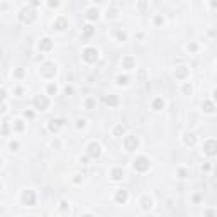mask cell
Masks as SVG:
<instances>
[{
	"mask_svg": "<svg viewBox=\"0 0 217 217\" xmlns=\"http://www.w3.org/2000/svg\"><path fill=\"white\" fill-rule=\"evenodd\" d=\"M38 19V12H36V9L34 7H24L22 10H20V14H19V20L22 24H32L34 20Z\"/></svg>",
	"mask_w": 217,
	"mask_h": 217,
	"instance_id": "cell-1",
	"label": "cell"
},
{
	"mask_svg": "<svg viewBox=\"0 0 217 217\" xmlns=\"http://www.w3.org/2000/svg\"><path fill=\"white\" fill-rule=\"evenodd\" d=\"M132 168H134L136 171H139V173H146L148 170H149V160H148L146 156L136 158V160L132 161Z\"/></svg>",
	"mask_w": 217,
	"mask_h": 217,
	"instance_id": "cell-2",
	"label": "cell"
},
{
	"mask_svg": "<svg viewBox=\"0 0 217 217\" xmlns=\"http://www.w3.org/2000/svg\"><path fill=\"white\" fill-rule=\"evenodd\" d=\"M82 58H83V61H85V63L92 64V63H95V61L99 60V51H97L95 48H92V46H88V48L83 49Z\"/></svg>",
	"mask_w": 217,
	"mask_h": 217,
	"instance_id": "cell-3",
	"label": "cell"
},
{
	"mask_svg": "<svg viewBox=\"0 0 217 217\" xmlns=\"http://www.w3.org/2000/svg\"><path fill=\"white\" fill-rule=\"evenodd\" d=\"M32 105H34L36 110H46V108L49 107L48 95H36L34 100H32Z\"/></svg>",
	"mask_w": 217,
	"mask_h": 217,
	"instance_id": "cell-4",
	"label": "cell"
},
{
	"mask_svg": "<svg viewBox=\"0 0 217 217\" xmlns=\"http://www.w3.org/2000/svg\"><path fill=\"white\" fill-rule=\"evenodd\" d=\"M137 146H139V139L136 136H126L124 137V149L126 151L132 153V151L137 149Z\"/></svg>",
	"mask_w": 217,
	"mask_h": 217,
	"instance_id": "cell-5",
	"label": "cell"
},
{
	"mask_svg": "<svg viewBox=\"0 0 217 217\" xmlns=\"http://www.w3.org/2000/svg\"><path fill=\"white\" fill-rule=\"evenodd\" d=\"M86 154H88V158H100V154H102V146L93 141V143H90L88 146H86Z\"/></svg>",
	"mask_w": 217,
	"mask_h": 217,
	"instance_id": "cell-6",
	"label": "cell"
},
{
	"mask_svg": "<svg viewBox=\"0 0 217 217\" xmlns=\"http://www.w3.org/2000/svg\"><path fill=\"white\" fill-rule=\"evenodd\" d=\"M41 75L44 78H53L54 75H56V66H54V63H44L41 66Z\"/></svg>",
	"mask_w": 217,
	"mask_h": 217,
	"instance_id": "cell-7",
	"label": "cell"
},
{
	"mask_svg": "<svg viewBox=\"0 0 217 217\" xmlns=\"http://www.w3.org/2000/svg\"><path fill=\"white\" fill-rule=\"evenodd\" d=\"M20 200H22L24 205H34L36 204V193H34V190H24Z\"/></svg>",
	"mask_w": 217,
	"mask_h": 217,
	"instance_id": "cell-8",
	"label": "cell"
},
{
	"mask_svg": "<svg viewBox=\"0 0 217 217\" xmlns=\"http://www.w3.org/2000/svg\"><path fill=\"white\" fill-rule=\"evenodd\" d=\"M217 143L214 139H209L207 143L204 144V153L205 154H209V156H215V153H217Z\"/></svg>",
	"mask_w": 217,
	"mask_h": 217,
	"instance_id": "cell-9",
	"label": "cell"
},
{
	"mask_svg": "<svg viewBox=\"0 0 217 217\" xmlns=\"http://www.w3.org/2000/svg\"><path fill=\"white\" fill-rule=\"evenodd\" d=\"M63 126H64V119H51L49 124H48V129L51 132H58Z\"/></svg>",
	"mask_w": 217,
	"mask_h": 217,
	"instance_id": "cell-10",
	"label": "cell"
},
{
	"mask_svg": "<svg viewBox=\"0 0 217 217\" xmlns=\"http://www.w3.org/2000/svg\"><path fill=\"white\" fill-rule=\"evenodd\" d=\"M53 49V41L49 38H44V39H41V42H39V51H42V53H48V51H51Z\"/></svg>",
	"mask_w": 217,
	"mask_h": 217,
	"instance_id": "cell-11",
	"label": "cell"
},
{
	"mask_svg": "<svg viewBox=\"0 0 217 217\" xmlns=\"http://www.w3.org/2000/svg\"><path fill=\"white\" fill-rule=\"evenodd\" d=\"M122 68H126V70H132V68H136V60L132 56H124L122 58Z\"/></svg>",
	"mask_w": 217,
	"mask_h": 217,
	"instance_id": "cell-12",
	"label": "cell"
},
{
	"mask_svg": "<svg viewBox=\"0 0 217 217\" xmlns=\"http://www.w3.org/2000/svg\"><path fill=\"white\" fill-rule=\"evenodd\" d=\"M127 190H117L115 192V202H117V204H126V202H127Z\"/></svg>",
	"mask_w": 217,
	"mask_h": 217,
	"instance_id": "cell-13",
	"label": "cell"
},
{
	"mask_svg": "<svg viewBox=\"0 0 217 217\" xmlns=\"http://www.w3.org/2000/svg\"><path fill=\"white\" fill-rule=\"evenodd\" d=\"M53 27L56 29V31H64V29L68 27V20H66V19H63V17H60V19L54 20Z\"/></svg>",
	"mask_w": 217,
	"mask_h": 217,
	"instance_id": "cell-14",
	"label": "cell"
},
{
	"mask_svg": "<svg viewBox=\"0 0 217 217\" xmlns=\"http://www.w3.org/2000/svg\"><path fill=\"white\" fill-rule=\"evenodd\" d=\"M187 75H188V68H187V66H178V68H176L175 77L178 78V80H185Z\"/></svg>",
	"mask_w": 217,
	"mask_h": 217,
	"instance_id": "cell-15",
	"label": "cell"
},
{
	"mask_svg": "<svg viewBox=\"0 0 217 217\" xmlns=\"http://www.w3.org/2000/svg\"><path fill=\"white\" fill-rule=\"evenodd\" d=\"M110 178L115 180V182L122 180V178H124V170H122V168H114V170L110 171Z\"/></svg>",
	"mask_w": 217,
	"mask_h": 217,
	"instance_id": "cell-16",
	"label": "cell"
},
{
	"mask_svg": "<svg viewBox=\"0 0 217 217\" xmlns=\"http://www.w3.org/2000/svg\"><path fill=\"white\" fill-rule=\"evenodd\" d=\"M141 207H143V210H149V209L153 207V200H151V197L144 195V197L141 198Z\"/></svg>",
	"mask_w": 217,
	"mask_h": 217,
	"instance_id": "cell-17",
	"label": "cell"
},
{
	"mask_svg": "<svg viewBox=\"0 0 217 217\" xmlns=\"http://www.w3.org/2000/svg\"><path fill=\"white\" fill-rule=\"evenodd\" d=\"M183 143H185V146H193L197 143V137H195V134H192V132H187L183 136Z\"/></svg>",
	"mask_w": 217,
	"mask_h": 217,
	"instance_id": "cell-18",
	"label": "cell"
},
{
	"mask_svg": "<svg viewBox=\"0 0 217 217\" xmlns=\"http://www.w3.org/2000/svg\"><path fill=\"white\" fill-rule=\"evenodd\" d=\"M153 110H156V112H160V110H163V108H165V100L163 99H154L153 100Z\"/></svg>",
	"mask_w": 217,
	"mask_h": 217,
	"instance_id": "cell-19",
	"label": "cell"
},
{
	"mask_svg": "<svg viewBox=\"0 0 217 217\" xmlns=\"http://www.w3.org/2000/svg\"><path fill=\"white\" fill-rule=\"evenodd\" d=\"M99 9H95V7H93V9H88V12H86V19L88 20H97L99 19Z\"/></svg>",
	"mask_w": 217,
	"mask_h": 217,
	"instance_id": "cell-20",
	"label": "cell"
},
{
	"mask_svg": "<svg viewBox=\"0 0 217 217\" xmlns=\"http://www.w3.org/2000/svg\"><path fill=\"white\" fill-rule=\"evenodd\" d=\"M204 110L207 112V114H214V112H215V105H214V102H210V100L204 102Z\"/></svg>",
	"mask_w": 217,
	"mask_h": 217,
	"instance_id": "cell-21",
	"label": "cell"
},
{
	"mask_svg": "<svg viewBox=\"0 0 217 217\" xmlns=\"http://www.w3.org/2000/svg\"><path fill=\"white\" fill-rule=\"evenodd\" d=\"M93 34H95V27H93V26H90V24H88V26L83 27V36H85V38H92Z\"/></svg>",
	"mask_w": 217,
	"mask_h": 217,
	"instance_id": "cell-22",
	"label": "cell"
},
{
	"mask_svg": "<svg viewBox=\"0 0 217 217\" xmlns=\"http://www.w3.org/2000/svg\"><path fill=\"white\" fill-rule=\"evenodd\" d=\"M105 104H107L108 107H115V105L119 104V99H117L115 95H108L107 99H105Z\"/></svg>",
	"mask_w": 217,
	"mask_h": 217,
	"instance_id": "cell-23",
	"label": "cell"
},
{
	"mask_svg": "<svg viewBox=\"0 0 217 217\" xmlns=\"http://www.w3.org/2000/svg\"><path fill=\"white\" fill-rule=\"evenodd\" d=\"M124 132H126V127H124V126H122V124H119V126H115V127H114V131H112V134H114V136H122V134H124Z\"/></svg>",
	"mask_w": 217,
	"mask_h": 217,
	"instance_id": "cell-24",
	"label": "cell"
},
{
	"mask_svg": "<svg viewBox=\"0 0 217 217\" xmlns=\"http://www.w3.org/2000/svg\"><path fill=\"white\" fill-rule=\"evenodd\" d=\"M114 34H115V38H117V41H126V39H127V34H126L124 31H121V29H115Z\"/></svg>",
	"mask_w": 217,
	"mask_h": 217,
	"instance_id": "cell-25",
	"label": "cell"
},
{
	"mask_svg": "<svg viewBox=\"0 0 217 217\" xmlns=\"http://www.w3.org/2000/svg\"><path fill=\"white\" fill-rule=\"evenodd\" d=\"M46 90H48V95H56V93H58V86L54 85V83H49Z\"/></svg>",
	"mask_w": 217,
	"mask_h": 217,
	"instance_id": "cell-26",
	"label": "cell"
},
{
	"mask_svg": "<svg viewBox=\"0 0 217 217\" xmlns=\"http://www.w3.org/2000/svg\"><path fill=\"white\" fill-rule=\"evenodd\" d=\"M117 9H110V10H107V19H117Z\"/></svg>",
	"mask_w": 217,
	"mask_h": 217,
	"instance_id": "cell-27",
	"label": "cell"
},
{
	"mask_svg": "<svg viewBox=\"0 0 217 217\" xmlns=\"http://www.w3.org/2000/svg\"><path fill=\"white\" fill-rule=\"evenodd\" d=\"M14 129H16V131H24V122L20 121V119H17V121L14 122Z\"/></svg>",
	"mask_w": 217,
	"mask_h": 217,
	"instance_id": "cell-28",
	"label": "cell"
},
{
	"mask_svg": "<svg viewBox=\"0 0 217 217\" xmlns=\"http://www.w3.org/2000/svg\"><path fill=\"white\" fill-rule=\"evenodd\" d=\"M60 209H61V214H64V212H68V210H70V207H68V202L66 200H61L60 202Z\"/></svg>",
	"mask_w": 217,
	"mask_h": 217,
	"instance_id": "cell-29",
	"label": "cell"
},
{
	"mask_svg": "<svg viewBox=\"0 0 217 217\" xmlns=\"http://www.w3.org/2000/svg\"><path fill=\"white\" fill-rule=\"evenodd\" d=\"M0 132H2V134L3 136H7V134H9V121H5V122H3V124H2V131H0Z\"/></svg>",
	"mask_w": 217,
	"mask_h": 217,
	"instance_id": "cell-30",
	"label": "cell"
},
{
	"mask_svg": "<svg viewBox=\"0 0 217 217\" xmlns=\"http://www.w3.org/2000/svg\"><path fill=\"white\" fill-rule=\"evenodd\" d=\"M127 82H129V78L126 77V75H124V77H122V75H121V77H117V83H119V85H127Z\"/></svg>",
	"mask_w": 217,
	"mask_h": 217,
	"instance_id": "cell-31",
	"label": "cell"
},
{
	"mask_svg": "<svg viewBox=\"0 0 217 217\" xmlns=\"http://www.w3.org/2000/svg\"><path fill=\"white\" fill-rule=\"evenodd\" d=\"M176 173H178V178H187V176H188V171H187L185 168H180Z\"/></svg>",
	"mask_w": 217,
	"mask_h": 217,
	"instance_id": "cell-32",
	"label": "cell"
},
{
	"mask_svg": "<svg viewBox=\"0 0 217 217\" xmlns=\"http://www.w3.org/2000/svg\"><path fill=\"white\" fill-rule=\"evenodd\" d=\"M183 93H185V95H190L192 93V85L190 83H183Z\"/></svg>",
	"mask_w": 217,
	"mask_h": 217,
	"instance_id": "cell-33",
	"label": "cell"
},
{
	"mask_svg": "<svg viewBox=\"0 0 217 217\" xmlns=\"http://www.w3.org/2000/svg\"><path fill=\"white\" fill-rule=\"evenodd\" d=\"M14 77H16V78H22L24 77V70H22V68H17V70L14 71Z\"/></svg>",
	"mask_w": 217,
	"mask_h": 217,
	"instance_id": "cell-34",
	"label": "cell"
},
{
	"mask_svg": "<svg viewBox=\"0 0 217 217\" xmlns=\"http://www.w3.org/2000/svg\"><path fill=\"white\" fill-rule=\"evenodd\" d=\"M19 146H20V144H19V143H17V141H12V143H10V144H9V148H10V151H17V149H19Z\"/></svg>",
	"mask_w": 217,
	"mask_h": 217,
	"instance_id": "cell-35",
	"label": "cell"
},
{
	"mask_svg": "<svg viewBox=\"0 0 217 217\" xmlns=\"http://www.w3.org/2000/svg\"><path fill=\"white\" fill-rule=\"evenodd\" d=\"M48 5L56 9V7H60V0H48Z\"/></svg>",
	"mask_w": 217,
	"mask_h": 217,
	"instance_id": "cell-36",
	"label": "cell"
},
{
	"mask_svg": "<svg viewBox=\"0 0 217 217\" xmlns=\"http://www.w3.org/2000/svg\"><path fill=\"white\" fill-rule=\"evenodd\" d=\"M85 119H78V121H77V127L78 129H83V127H85Z\"/></svg>",
	"mask_w": 217,
	"mask_h": 217,
	"instance_id": "cell-37",
	"label": "cell"
},
{
	"mask_svg": "<svg viewBox=\"0 0 217 217\" xmlns=\"http://www.w3.org/2000/svg\"><path fill=\"white\" fill-rule=\"evenodd\" d=\"M5 110H7L5 102H3V100H0V115H2V114H5Z\"/></svg>",
	"mask_w": 217,
	"mask_h": 217,
	"instance_id": "cell-38",
	"label": "cell"
},
{
	"mask_svg": "<svg viewBox=\"0 0 217 217\" xmlns=\"http://www.w3.org/2000/svg\"><path fill=\"white\" fill-rule=\"evenodd\" d=\"M5 99H7V90L0 88V100H5Z\"/></svg>",
	"mask_w": 217,
	"mask_h": 217,
	"instance_id": "cell-39",
	"label": "cell"
},
{
	"mask_svg": "<svg viewBox=\"0 0 217 217\" xmlns=\"http://www.w3.org/2000/svg\"><path fill=\"white\" fill-rule=\"evenodd\" d=\"M187 49H188V51H192V53H195V51H197V44H195V42H192V44L187 46Z\"/></svg>",
	"mask_w": 217,
	"mask_h": 217,
	"instance_id": "cell-40",
	"label": "cell"
},
{
	"mask_svg": "<svg viewBox=\"0 0 217 217\" xmlns=\"http://www.w3.org/2000/svg\"><path fill=\"white\" fill-rule=\"evenodd\" d=\"M93 107H95V102H93L92 99H88V100H86V108L90 110V108H93Z\"/></svg>",
	"mask_w": 217,
	"mask_h": 217,
	"instance_id": "cell-41",
	"label": "cell"
},
{
	"mask_svg": "<svg viewBox=\"0 0 217 217\" xmlns=\"http://www.w3.org/2000/svg\"><path fill=\"white\" fill-rule=\"evenodd\" d=\"M163 22H165V20H163V17H161V16H156V19H154V24H156V26H161Z\"/></svg>",
	"mask_w": 217,
	"mask_h": 217,
	"instance_id": "cell-42",
	"label": "cell"
},
{
	"mask_svg": "<svg viewBox=\"0 0 217 217\" xmlns=\"http://www.w3.org/2000/svg\"><path fill=\"white\" fill-rule=\"evenodd\" d=\"M146 75H148L146 70H141L139 71V80H144V78H146Z\"/></svg>",
	"mask_w": 217,
	"mask_h": 217,
	"instance_id": "cell-43",
	"label": "cell"
},
{
	"mask_svg": "<svg viewBox=\"0 0 217 217\" xmlns=\"http://www.w3.org/2000/svg\"><path fill=\"white\" fill-rule=\"evenodd\" d=\"M24 115H26V117H29V119H32V117H34V112H31V110H26V112H24Z\"/></svg>",
	"mask_w": 217,
	"mask_h": 217,
	"instance_id": "cell-44",
	"label": "cell"
},
{
	"mask_svg": "<svg viewBox=\"0 0 217 217\" xmlns=\"http://www.w3.org/2000/svg\"><path fill=\"white\" fill-rule=\"evenodd\" d=\"M64 93H66V95H71V93H73V88H71V86H66V88H64Z\"/></svg>",
	"mask_w": 217,
	"mask_h": 217,
	"instance_id": "cell-45",
	"label": "cell"
},
{
	"mask_svg": "<svg viewBox=\"0 0 217 217\" xmlns=\"http://www.w3.org/2000/svg\"><path fill=\"white\" fill-rule=\"evenodd\" d=\"M31 5L32 7H39V5H41V2H39V0H31Z\"/></svg>",
	"mask_w": 217,
	"mask_h": 217,
	"instance_id": "cell-46",
	"label": "cell"
},
{
	"mask_svg": "<svg viewBox=\"0 0 217 217\" xmlns=\"http://www.w3.org/2000/svg\"><path fill=\"white\" fill-rule=\"evenodd\" d=\"M16 93H17V97H20V95H22V88H20V86H17V88H16Z\"/></svg>",
	"mask_w": 217,
	"mask_h": 217,
	"instance_id": "cell-47",
	"label": "cell"
},
{
	"mask_svg": "<svg viewBox=\"0 0 217 217\" xmlns=\"http://www.w3.org/2000/svg\"><path fill=\"white\" fill-rule=\"evenodd\" d=\"M193 202H195V204H198V202H200V197H198V195H195V197H193Z\"/></svg>",
	"mask_w": 217,
	"mask_h": 217,
	"instance_id": "cell-48",
	"label": "cell"
},
{
	"mask_svg": "<svg viewBox=\"0 0 217 217\" xmlns=\"http://www.w3.org/2000/svg\"><path fill=\"white\" fill-rule=\"evenodd\" d=\"M210 5H212V9H215V0H210Z\"/></svg>",
	"mask_w": 217,
	"mask_h": 217,
	"instance_id": "cell-49",
	"label": "cell"
},
{
	"mask_svg": "<svg viewBox=\"0 0 217 217\" xmlns=\"http://www.w3.org/2000/svg\"><path fill=\"white\" fill-rule=\"evenodd\" d=\"M93 2H97V3H104V2H107V0H93Z\"/></svg>",
	"mask_w": 217,
	"mask_h": 217,
	"instance_id": "cell-50",
	"label": "cell"
},
{
	"mask_svg": "<svg viewBox=\"0 0 217 217\" xmlns=\"http://www.w3.org/2000/svg\"><path fill=\"white\" fill-rule=\"evenodd\" d=\"M2 161H3V160H2V156H0V166H2Z\"/></svg>",
	"mask_w": 217,
	"mask_h": 217,
	"instance_id": "cell-51",
	"label": "cell"
},
{
	"mask_svg": "<svg viewBox=\"0 0 217 217\" xmlns=\"http://www.w3.org/2000/svg\"><path fill=\"white\" fill-rule=\"evenodd\" d=\"M0 190H2V182H0Z\"/></svg>",
	"mask_w": 217,
	"mask_h": 217,
	"instance_id": "cell-52",
	"label": "cell"
},
{
	"mask_svg": "<svg viewBox=\"0 0 217 217\" xmlns=\"http://www.w3.org/2000/svg\"><path fill=\"white\" fill-rule=\"evenodd\" d=\"M0 56H2V49H0Z\"/></svg>",
	"mask_w": 217,
	"mask_h": 217,
	"instance_id": "cell-53",
	"label": "cell"
}]
</instances>
